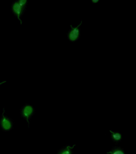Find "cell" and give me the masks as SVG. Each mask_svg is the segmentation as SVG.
Here are the masks:
<instances>
[{
  "label": "cell",
  "instance_id": "cell-1",
  "mask_svg": "<svg viewBox=\"0 0 136 154\" xmlns=\"http://www.w3.org/2000/svg\"><path fill=\"white\" fill-rule=\"evenodd\" d=\"M28 3V0H16L11 3L12 13L18 20L21 25L23 23L22 17L27 10Z\"/></svg>",
  "mask_w": 136,
  "mask_h": 154
},
{
  "label": "cell",
  "instance_id": "cell-2",
  "mask_svg": "<svg viewBox=\"0 0 136 154\" xmlns=\"http://www.w3.org/2000/svg\"><path fill=\"white\" fill-rule=\"evenodd\" d=\"M13 120L5 114V109L4 107L0 117V128L4 132H9L13 129Z\"/></svg>",
  "mask_w": 136,
  "mask_h": 154
},
{
  "label": "cell",
  "instance_id": "cell-3",
  "mask_svg": "<svg viewBox=\"0 0 136 154\" xmlns=\"http://www.w3.org/2000/svg\"><path fill=\"white\" fill-rule=\"evenodd\" d=\"M20 115L28 123V128H30V120L35 113V109L32 105L27 103L24 105L20 109Z\"/></svg>",
  "mask_w": 136,
  "mask_h": 154
},
{
  "label": "cell",
  "instance_id": "cell-4",
  "mask_svg": "<svg viewBox=\"0 0 136 154\" xmlns=\"http://www.w3.org/2000/svg\"><path fill=\"white\" fill-rule=\"evenodd\" d=\"M82 24V21L81 20L80 23L76 26H73L72 25L70 26V29L67 33V37L68 40L71 43L78 41L81 36L80 29V26Z\"/></svg>",
  "mask_w": 136,
  "mask_h": 154
},
{
  "label": "cell",
  "instance_id": "cell-5",
  "mask_svg": "<svg viewBox=\"0 0 136 154\" xmlns=\"http://www.w3.org/2000/svg\"><path fill=\"white\" fill-rule=\"evenodd\" d=\"M111 139L112 142L117 144L121 142L123 138L122 134L119 131H115L112 130H109Z\"/></svg>",
  "mask_w": 136,
  "mask_h": 154
},
{
  "label": "cell",
  "instance_id": "cell-6",
  "mask_svg": "<svg viewBox=\"0 0 136 154\" xmlns=\"http://www.w3.org/2000/svg\"><path fill=\"white\" fill-rule=\"evenodd\" d=\"M76 144L72 146L67 145L61 148L57 152L56 154H74L73 150Z\"/></svg>",
  "mask_w": 136,
  "mask_h": 154
},
{
  "label": "cell",
  "instance_id": "cell-7",
  "mask_svg": "<svg viewBox=\"0 0 136 154\" xmlns=\"http://www.w3.org/2000/svg\"><path fill=\"white\" fill-rule=\"evenodd\" d=\"M107 154H126L125 150L121 147L113 146L110 151L107 152Z\"/></svg>",
  "mask_w": 136,
  "mask_h": 154
},
{
  "label": "cell",
  "instance_id": "cell-8",
  "mask_svg": "<svg viewBox=\"0 0 136 154\" xmlns=\"http://www.w3.org/2000/svg\"><path fill=\"white\" fill-rule=\"evenodd\" d=\"M6 82H7V80H3V81L0 82V85H2L3 84H5Z\"/></svg>",
  "mask_w": 136,
  "mask_h": 154
}]
</instances>
